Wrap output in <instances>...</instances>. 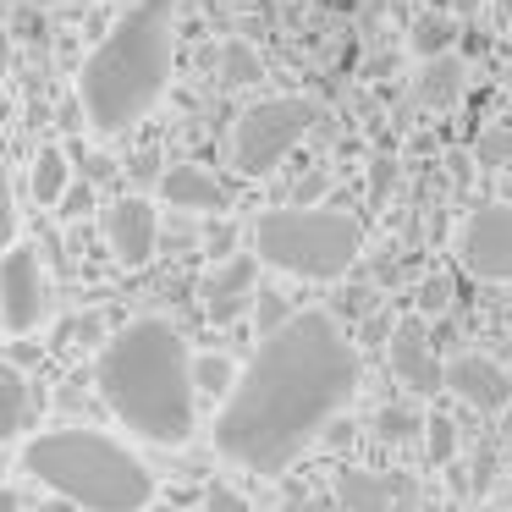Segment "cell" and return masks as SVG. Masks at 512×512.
<instances>
[{"label": "cell", "instance_id": "3", "mask_svg": "<svg viewBox=\"0 0 512 512\" xmlns=\"http://www.w3.org/2000/svg\"><path fill=\"white\" fill-rule=\"evenodd\" d=\"M177 61V0H138L78 72V105L94 133L116 138L160 105Z\"/></svg>", "mask_w": 512, "mask_h": 512}, {"label": "cell", "instance_id": "35", "mask_svg": "<svg viewBox=\"0 0 512 512\" xmlns=\"http://www.w3.org/2000/svg\"><path fill=\"white\" fill-rule=\"evenodd\" d=\"M39 6H67V0H39Z\"/></svg>", "mask_w": 512, "mask_h": 512}, {"label": "cell", "instance_id": "4", "mask_svg": "<svg viewBox=\"0 0 512 512\" xmlns=\"http://www.w3.org/2000/svg\"><path fill=\"white\" fill-rule=\"evenodd\" d=\"M23 474L39 479L50 496L72 501L78 512H149L155 507V474L138 463L116 435L89 424L39 430L23 446Z\"/></svg>", "mask_w": 512, "mask_h": 512}, {"label": "cell", "instance_id": "15", "mask_svg": "<svg viewBox=\"0 0 512 512\" xmlns=\"http://www.w3.org/2000/svg\"><path fill=\"white\" fill-rule=\"evenodd\" d=\"M336 496L347 512H391V501L408 496V479L402 474H364V468H347L336 479Z\"/></svg>", "mask_w": 512, "mask_h": 512}, {"label": "cell", "instance_id": "30", "mask_svg": "<svg viewBox=\"0 0 512 512\" xmlns=\"http://www.w3.org/2000/svg\"><path fill=\"white\" fill-rule=\"evenodd\" d=\"M0 512H23V501H17L12 485H0Z\"/></svg>", "mask_w": 512, "mask_h": 512}, {"label": "cell", "instance_id": "11", "mask_svg": "<svg viewBox=\"0 0 512 512\" xmlns=\"http://www.w3.org/2000/svg\"><path fill=\"white\" fill-rule=\"evenodd\" d=\"M386 358H391V375L413 391V397H430L441 391V364H435V347H430V331L424 320H402L386 342Z\"/></svg>", "mask_w": 512, "mask_h": 512}, {"label": "cell", "instance_id": "14", "mask_svg": "<svg viewBox=\"0 0 512 512\" xmlns=\"http://www.w3.org/2000/svg\"><path fill=\"white\" fill-rule=\"evenodd\" d=\"M463 89H468V67L452 50V56H435L419 67V78H413V105H419V111H452V105L463 100Z\"/></svg>", "mask_w": 512, "mask_h": 512}, {"label": "cell", "instance_id": "2", "mask_svg": "<svg viewBox=\"0 0 512 512\" xmlns=\"http://www.w3.org/2000/svg\"><path fill=\"white\" fill-rule=\"evenodd\" d=\"M100 397L138 441L182 446L193 435V353L171 320H127L100 353Z\"/></svg>", "mask_w": 512, "mask_h": 512}, {"label": "cell", "instance_id": "31", "mask_svg": "<svg viewBox=\"0 0 512 512\" xmlns=\"http://www.w3.org/2000/svg\"><path fill=\"white\" fill-rule=\"evenodd\" d=\"M39 512H78V507H72V501H61V496H45V501H39Z\"/></svg>", "mask_w": 512, "mask_h": 512}, {"label": "cell", "instance_id": "26", "mask_svg": "<svg viewBox=\"0 0 512 512\" xmlns=\"http://www.w3.org/2000/svg\"><path fill=\"white\" fill-rule=\"evenodd\" d=\"M204 512H248V496L232 485H210L204 490Z\"/></svg>", "mask_w": 512, "mask_h": 512}, {"label": "cell", "instance_id": "28", "mask_svg": "<svg viewBox=\"0 0 512 512\" xmlns=\"http://www.w3.org/2000/svg\"><path fill=\"white\" fill-rule=\"evenodd\" d=\"M89 204H94V193L83 188V182H72V188L61 193V204H56V210H61V215H83V210H89Z\"/></svg>", "mask_w": 512, "mask_h": 512}, {"label": "cell", "instance_id": "5", "mask_svg": "<svg viewBox=\"0 0 512 512\" xmlns=\"http://www.w3.org/2000/svg\"><path fill=\"white\" fill-rule=\"evenodd\" d=\"M358 254H364V226L342 210L287 204V210H265L254 221V259L281 270V276L336 281L353 270Z\"/></svg>", "mask_w": 512, "mask_h": 512}, {"label": "cell", "instance_id": "18", "mask_svg": "<svg viewBox=\"0 0 512 512\" xmlns=\"http://www.w3.org/2000/svg\"><path fill=\"white\" fill-rule=\"evenodd\" d=\"M28 188H34V199H39V204H61V193L72 188V160L61 155V149H39Z\"/></svg>", "mask_w": 512, "mask_h": 512}, {"label": "cell", "instance_id": "24", "mask_svg": "<svg viewBox=\"0 0 512 512\" xmlns=\"http://www.w3.org/2000/svg\"><path fill=\"white\" fill-rule=\"evenodd\" d=\"M380 435H391V441H408L413 430H424V419L413 408H380Z\"/></svg>", "mask_w": 512, "mask_h": 512}, {"label": "cell", "instance_id": "6", "mask_svg": "<svg viewBox=\"0 0 512 512\" xmlns=\"http://www.w3.org/2000/svg\"><path fill=\"white\" fill-rule=\"evenodd\" d=\"M314 122H320V105L303 94H276V100L248 105L232 127V166L243 177H270L314 133Z\"/></svg>", "mask_w": 512, "mask_h": 512}, {"label": "cell", "instance_id": "19", "mask_svg": "<svg viewBox=\"0 0 512 512\" xmlns=\"http://www.w3.org/2000/svg\"><path fill=\"white\" fill-rule=\"evenodd\" d=\"M265 78V61H259L254 45H243V39H226L221 45V83L226 89H248V83Z\"/></svg>", "mask_w": 512, "mask_h": 512}, {"label": "cell", "instance_id": "12", "mask_svg": "<svg viewBox=\"0 0 512 512\" xmlns=\"http://www.w3.org/2000/svg\"><path fill=\"white\" fill-rule=\"evenodd\" d=\"M160 199H166L171 210H188V215H221L226 204H232V188H226L210 166L177 160V166H166V177H160Z\"/></svg>", "mask_w": 512, "mask_h": 512}, {"label": "cell", "instance_id": "22", "mask_svg": "<svg viewBox=\"0 0 512 512\" xmlns=\"http://www.w3.org/2000/svg\"><path fill=\"white\" fill-rule=\"evenodd\" d=\"M424 441H430L435 463H452L457 457V424L446 419V413H430V419H424Z\"/></svg>", "mask_w": 512, "mask_h": 512}, {"label": "cell", "instance_id": "10", "mask_svg": "<svg viewBox=\"0 0 512 512\" xmlns=\"http://www.w3.org/2000/svg\"><path fill=\"white\" fill-rule=\"evenodd\" d=\"M441 386L452 391V397H463L468 408H479V413L507 408V397H512L507 369H501L496 358H485V353H457L452 364L441 369Z\"/></svg>", "mask_w": 512, "mask_h": 512}, {"label": "cell", "instance_id": "7", "mask_svg": "<svg viewBox=\"0 0 512 512\" xmlns=\"http://www.w3.org/2000/svg\"><path fill=\"white\" fill-rule=\"evenodd\" d=\"M457 259L479 281H512V204H479L457 232Z\"/></svg>", "mask_w": 512, "mask_h": 512}, {"label": "cell", "instance_id": "34", "mask_svg": "<svg viewBox=\"0 0 512 512\" xmlns=\"http://www.w3.org/2000/svg\"><path fill=\"white\" fill-rule=\"evenodd\" d=\"M149 512H177V507H171V501H155V507H149Z\"/></svg>", "mask_w": 512, "mask_h": 512}, {"label": "cell", "instance_id": "23", "mask_svg": "<svg viewBox=\"0 0 512 512\" xmlns=\"http://www.w3.org/2000/svg\"><path fill=\"white\" fill-rule=\"evenodd\" d=\"M17 243V204H12V177H6V160H0V254Z\"/></svg>", "mask_w": 512, "mask_h": 512}, {"label": "cell", "instance_id": "16", "mask_svg": "<svg viewBox=\"0 0 512 512\" xmlns=\"http://www.w3.org/2000/svg\"><path fill=\"white\" fill-rule=\"evenodd\" d=\"M39 419V391L28 386L23 375H12V369H0V441H17V435H28Z\"/></svg>", "mask_w": 512, "mask_h": 512}, {"label": "cell", "instance_id": "25", "mask_svg": "<svg viewBox=\"0 0 512 512\" xmlns=\"http://www.w3.org/2000/svg\"><path fill=\"white\" fill-rule=\"evenodd\" d=\"M254 309H259V331H281V325L292 320L287 314V303H281V292H254Z\"/></svg>", "mask_w": 512, "mask_h": 512}, {"label": "cell", "instance_id": "13", "mask_svg": "<svg viewBox=\"0 0 512 512\" xmlns=\"http://www.w3.org/2000/svg\"><path fill=\"white\" fill-rule=\"evenodd\" d=\"M254 276H259V259L254 254L226 259V265L204 281V309H210V320H232V314L254 298Z\"/></svg>", "mask_w": 512, "mask_h": 512}, {"label": "cell", "instance_id": "9", "mask_svg": "<svg viewBox=\"0 0 512 512\" xmlns=\"http://www.w3.org/2000/svg\"><path fill=\"white\" fill-rule=\"evenodd\" d=\"M105 243H111V254L122 259V265H149L160 248V215L149 199H138V193H127V199H116L111 210H105Z\"/></svg>", "mask_w": 512, "mask_h": 512}, {"label": "cell", "instance_id": "32", "mask_svg": "<svg viewBox=\"0 0 512 512\" xmlns=\"http://www.w3.org/2000/svg\"><path fill=\"white\" fill-rule=\"evenodd\" d=\"M6 67H12V39H6V28H0V78H6Z\"/></svg>", "mask_w": 512, "mask_h": 512}, {"label": "cell", "instance_id": "1", "mask_svg": "<svg viewBox=\"0 0 512 512\" xmlns=\"http://www.w3.org/2000/svg\"><path fill=\"white\" fill-rule=\"evenodd\" d=\"M358 391V353L325 309L292 314L237 369L215 452L248 474H287Z\"/></svg>", "mask_w": 512, "mask_h": 512}, {"label": "cell", "instance_id": "33", "mask_svg": "<svg viewBox=\"0 0 512 512\" xmlns=\"http://www.w3.org/2000/svg\"><path fill=\"white\" fill-rule=\"evenodd\" d=\"M210 248H215V254H226V248H232V232H226V226H215V237H210Z\"/></svg>", "mask_w": 512, "mask_h": 512}, {"label": "cell", "instance_id": "21", "mask_svg": "<svg viewBox=\"0 0 512 512\" xmlns=\"http://www.w3.org/2000/svg\"><path fill=\"white\" fill-rule=\"evenodd\" d=\"M474 160L479 166H512V127H485V133L474 138Z\"/></svg>", "mask_w": 512, "mask_h": 512}, {"label": "cell", "instance_id": "20", "mask_svg": "<svg viewBox=\"0 0 512 512\" xmlns=\"http://www.w3.org/2000/svg\"><path fill=\"white\" fill-rule=\"evenodd\" d=\"M237 386V364L226 353H199L193 358V391H204V397H232Z\"/></svg>", "mask_w": 512, "mask_h": 512}, {"label": "cell", "instance_id": "29", "mask_svg": "<svg viewBox=\"0 0 512 512\" xmlns=\"http://www.w3.org/2000/svg\"><path fill=\"white\" fill-rule=\"evenodd\" d=\"M391 177H397V171H391V160H375V171H369V193H375V199H386Z\"/></svg>", "mask_w": 512, "mask_h": 512}, {"label": "cell", "instance_id": "27", "mask_svg": "<svg viewBox=\"0 0 512 512\" xmlns=\"http://www.w3.org/2000/svg\"><path fill=\"white\" fill-rule=\"evenodd\" d=\"M446 303H452V281L435 276V281H424V287H419V309H424V314H441Z\"/></svg>", "mask_w": 512, "mask_h": 512}, {"label": "cell", "instance_id": "17", "mask_svg": "<svg viewBox=\"0 0 512 512\" xmlns=\"http://www.w3.org/2000/svg\"><path fill=\"white\" fill-rule=\"evenodd\" d=\"M457 45V17L452 12H419L408 28V50L419 61H435V56H452Z\"/></svg>", "mask_w": 512, "mask_h": 512}, {"label": "cell", "instance_id": "8", "mask_svg": "<svg viewBox=\"0 0 512 512\" xmlns=\"http://www.w3.org/2000/svg\"><path fill=\"white\" fill-rule=\"evenodd\" d=\"M39 320H45V270L28 243H12L0 254V325L12 336H28L39 331Z\"/></svg>", "mask_w": 512, "mask_h": 512}]
</instances>
